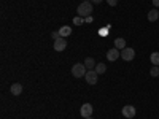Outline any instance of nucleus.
I'll use <instances>...</instances> for the list:
<instances>
[{
  "instance_id": "f257e3e1",
  "label": "nucleus",
  "mask_w": 159,
  "mask_h": 119,
  "mask_svg": "<svg viewBox=\"0 0 159 119\" xmlns=\"http://www.w3.org/2000/svg\"><path fill=\"white\" fill-rule=\"evenodd\" d=\"M76 13H78V16H81L83 19H86L88 16L92 15V3L89 2V0L81 2V3L78 5V8H76Z\"/></svg>"
},
{
  "instance_id": "f03ea898",
  "label": "nucleus",
  "mask_w": 159,
  "mask_h": 119,
  "mask_svg": "<svg viewBox=\"0 0 159 119\" xmlns=\"http://www.w3.org/2000/svg\"><path fill=\"white\" fill-rule=\"evenodd\" d=\"M86 65L84 64H75L73 67H72V75L75 76V78H83L84 75H86Z\"/></svg>"
},
{
  "instance_id": "7ed1b4c3",
  "label": "nucleus",
  "mask_w": 159,
  "mask_h": 119,
  "mask_svg": "<svg viewBox=\"0 0 159 119\" xmlns=\"http://www.w3.org/2000/svg\"><path fill=\"white\" fill-rule=\"evenodd\" d=\"M84 78H86V83H88V84L94 86V84L97 83L99 73H97L96 70H88V72H86V75H84Z\"/></svg>"
},
{
  "instance_id": "20e7f679",
  "label": "nucleus",
  "mask_w": 159,
  "mask_h": 119,
  "mask_svg": "<svg viewBox=\"0 0 159 119\" xmlns=\"http://www.w3.org/2000/svg\"><path fill=\"white\" fill-rule=\"evenodd\" d=\"M121 57H123V60H126V62L134 60V57H135V49H132V48H124V49L121 51Z\"/></svg>"
},
{
  "instance_id": "39448f33",
  "label": "nucleus",
  "mask_w": 159,
  "mask_h": 119,
  "mask_svg": "<svg viewBox=\"0 0 159 119\" xmlns=\"http://www.w3.org/2000/svg\"><path fill=\"white\" fill-rule=\"evenodd\" d=\"M123 116L124 117H127V119H130V117H134L135 114H137V110L134 108V107H132V105H126V107L123 108Z\"/></svg>"
},
{
  "instance_id": "423d86ee",
  "label": "nucleus",
  "mask_w": 159,
  "mask_h": 119,
  "mask_svg": "<svg viewBox=\"0 0 159 119\" xmlns=\"http://www.w3.org/2000/svg\"><path fill=\"white\" fill-rule=\"evenodd\" d=\"M65 48H67V40H65L64 37H61V38H57V40H54V49H56L57 52H61V51H64Z\"/></svg>"
},
{
  "instance_id": "0eeeda50",
  "label": "nucleus",
  "mask_w": 159,
  "mask_h": 119,
  "mask_svg": "<svg viewBox=\"0 0 159 119\" xmlns=\"http://www.w3.org/2000/svg\"><path fill=\"white\" fill-rule=\"evenodd\" d=\"M80 114H81L83 117H91L92 116V105L91 103H84L81 110H80Z\"/></svg>"
},
{
  "instance_id": "6e6552de",
  "label": "nucleus",
  "mask_w": 159,
  "mask_h": 119,
  "mask_svg": "<svg viewBox=\"0 0 159 119\" xmlns=\"http://www.w3.org/2000/svg\"><path fill=\"white\" fill-rule=\"evenodd\" d=\"M118 57H121V51H119L118 48H111V49H108V52H107V59L108 60H116Z\"/></svg>"
},
{
  "instance_id": "1a4fd4ad",
  "label": "nucleus",
  "mask_w": 159,
  "mask_h": 119,
  "mask_svg": "<svg viewBox=\"0 0 159 119\" xmlns=\"http://www.w3.org/2000/svg\"><path fill=\"white\" fill-rule=\"evenodd\" d=\"M10 92H11L13 95H19L21 92H22V84H19V83L11 84V86H10Z\"/></svg>"
},
{
  "instance_id": "9d476101",
  "label": "nucleus",
  "mask_w": 159,
  "mask_h": 119,
  "mask_svg": "<svg viewBox=\"0 0 159 119\" xmlns=\"http://www.w3.org/2000/svg\"><path fill=\"white\" fill-rule=\"evenodd\" d=\"M59 33H61V37H69V35H72V27L70 25H62V27L59 29Z\"/></svg>"
},
{
  "instance_id": "9b49d317",
  "label": "nucleus",
  "mask_w": 159,
  "mask_h": 119,
  "mask_svg": "<svg viewBox=\"0 0 159 119\" xmlns=\"http://www.w3.org/2000/svg\"><path fill=\"white\" fill-rule=\"evenodd\" d=\"M84 65H86L88 70H94L97 64H96V60L92 59V57H86V59H84Z\"/></svg>"
},
{
  "instance_id": "f8f14e48",
  "label": "nucleus",
  "mask_w": 159,
  "mask_h": 119,
  "mask_svg": "<svg viewBox=\"0 0 159 119\" xmlns=\"http://www.w3.org/2000/svg\"><path fill=\"white\" fill-rule=\"evenodd\" d=\"M157 18H159V10H150V13H148V21L154 22V21H157Z\"/></svg>"
},
{
  "instance_id": "ddd939ff",
  "label": "nucleus",
  "mask_w": 159,
  "mask_h": 119,
  "mask_svg": "<svg viewBox=\"0 0 159 119\" xmlns=\"http://www.w3.org/2000/svg\"><path fill=\"white\" fill-rule=\"evenodd\" d=\"M115 48H118V49H124L126 48V40L124 38H116L115 40Z\"/></svg>"
},
{
  "instance_id": "4468645a",
  "label": "nucleus",
  "mask_w": 159,
  "mask_h": 119,
  "mask_svg": "<svg viewBox=\"0 0 159 119\" xmlns=\"http://www.w3.org/2000/svg\"><path fill=\"white\" fill-rule=\"evenodd\" d=\"M94 70H96L99 75H102V73H105V72H107V65H105V64H97Z\"/></svg>"
},
{
  "instance_id": "2eb2a0df",
  "label": "nucleus",
  "mask_w": 159,
  "mask_h": 119,
  "mask_svg": "<svg viewBox=\"0 0 159 119\" xmlns=\"http://www.w3.org/2000/svg\"><path fill=\"white\" fill-rule=\"evenodd\" d=\"M150 60H151L153 65H157L159 67V52H153V54L150 56Z\"/></svg>"
},
{
  "instance_id": "dca6fc26",
  "label": "nucleus",
  "mask_w": 159,
  "mask_h": 119,
  "mask_svg": "<svg viewBox=\"0 0 159 119\" xmlns=\"http://www.w3.org/2000/svg\"><path fill=\"white\" fill-rule=\"evenodd\" d=\"M150 75H151L153 78H156V76H159V67H157V65H153V68H151V72H150Z\"/></svg>"
},
{
  "instance_id": "f3484780",
  "label": "nucleus",
  "mask_w": 159,
  "mask_h": 119,
  "mask_svg": "<svg viewBox=\"0 0 159 119\" xmlns=\"http://www.w3.org/2000/svg\"><path fill=\"white\" fill-rule=\"evenodd\" d=\"M73 24L75 25H81V24H84V19L81 16H76V18H73Z\"/></svg>"
},
{
  "instance_id": "a211bd4d",
  "label": "nucleus",
  "mask_w": 159,
  "mask_h": 119,
  "mask_svg": "<svg viewBox=\"0 0 159 119\" xmlns=\"http://www.w3.org/2000/svg\"><path fill=\"white\" fill-rule=\"evenodd\" d=\"M51 37L54 38V40H57V38H61V33H59V30H56V32H52L51 33Z\"/></svg>"
},
{
  "instance_id": "6ab92c4d",
  "label": "nucleus",
  "mask_w": 159,
  "mask_h": 119,
  "mask_svg": "<svg viewBox=\"0 0 159 119\" xmlns=\"http://www.w3.org/2000/svg\"><path fill=\"white\" fill-rule=\"evenodd\" d=\"M107 2H108L110 7H116L118 5V0H107Z\"/></svg>"
},
{
  "instance_id": "aec40b11",
  "label": "nucleus",
  "mask_w": 159,
  "mask_h": 119,
  "mask_svg": "<svg viewBox=\"0 0 159 119\" xmlns=\"http://www.w3.org/2000/svg\"><path fill=\"white\" fill-rule=\"evenodd\" d=\"M84 22H86V24H91V22H92V16H88V18L84 19Z\"/></svg>"
},
{
  "instance_id": "412c9836",
  "label": "nucleus",
  "mask_w": 159,
  "mask_h": 119,
  "mask_svg": "<svg viewBox=\"0 0 159 119\" xmlns=\"http://www.w3.org/2000/svg\"><path fill=\"white\" fill-rule=\"evenodd\" d=\"M153 7L159 8V0H153Z\"/></svg>"
},
{
  "instance_id": "4be33fe9",
  "label": "nucleus",
  "mask_w": 159,
  "mask_h": 119,
  "mask_svg": "<svg viewBox=\"0 0 159 119\" xmlns=\"http://www.w3.org/2000/svg\"><path fill=\"white\" fill-rule=\"evenodd\" d=\"M89 2H91V3H102L103 0H89Z\"/></svg>"
},
{
  "instance_id": "5701e85b",
  "label": "nucleus",
  "mask_w": 159,
  "mask_h": 119,
  "mask_svg": "<svg viewBox=\"0 0 159 119\" xmlns=\"http://www.w3.org/2000/svg\"><path fill=\"white\" fill-rule=\"evenodd\" d=\"M84 119H92V117H84Z\"/></svg>"
},
{
  "instance_id": "b1692460",
  "label": "nucleus",
  "mask_w": 159,
  "mask_h": 119,
  "mask_svg": "<svg viewBox=\"0 0 159 119\" xmlns=\"http://www.w3.org/2000/svg\"><path fill=\"white\" fill-rule=\"evenodd\" d=\"M83 2H86V0H83Z\"/></svg>"
},
{
  "instance_id": "393cba45",
  "label": "nucleus",
  "mask_w": 159,
  "mask_h": 119,
  "mask_svg": "<svg viewBox=\"0 0 159 119\" xmlns=\"http://www.w3.org/2000/svg\"><path fill=\"white\" fill-rule=\"evenodd\" d=\"M157 10H159V8H157Z\"/></svg>"
}]
</instances>
